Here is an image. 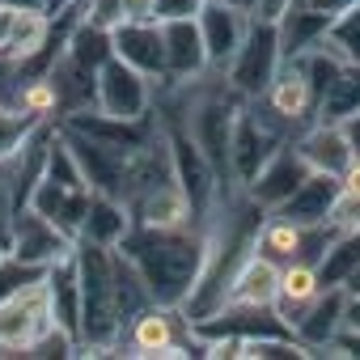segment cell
Wrapping results in <instances>:
<instances>
[{
    "label": "cell",
    "instance_id": "obj_18",
    "mask_svg": "<svg viewBox=\"0 0 360 360\" xmlns=\"http://www.w3.org/2000/svg\"><path fill=\"white\" fill-rule=\"evenodd\" d=\"M318 292H322V276H318V267H314V263H288V267H280L276 314L288 322V330H292V322L301 318V309H305Z\"/></svg>",
    "mask_w": 360,
    "mask_h": 360
},
{
    "label": "cell",
    "instance_id": "obj_27",
    "mask_svg": "<svg viewBox=\"0 0 360 360\" xmlns=\"http://www.w3.org/2000/svg\"><path fill=\"white\" fill-rule=\"evenodd\" d=\"M343 191H352V195H360V157L343 169Z\"/></svg>",
    "mask_w": 360,
    "mask_h": 360
},
{
    "label": "cell",
    "instance_id": "obj_28",
    "mask_svg": "<svg viewBox=\"0 0 360 360\" xmlns=\"http://www.w3.org/2000/svg\"><path fill=\"white\" fill-rule=\"evenodd\" d=\"M343 288H347V292H352V297H360V267H356V271H352V276H347V280H343Z\"/></svg>",
    "mask_w": 360,
    "mask_h": 360
},
{
    "label": "cell",
    "instance_id": "obj_2",
    "mask_svg": "<svg viewBox=\"0 0 360 360\" xmlns=\"http://www.w3.org/2000/svg\"><path fill=\"white\" fill-rule=\"evenodd\" d=\"M284 56H280V22H263L255 18L246 30V43L238 47V56L225 68V81L242 94V98H259L267 94V85L276 81Z\"/></svg>",
    "mask_w": 360,
    "mask_h": 360
},
{
    "label": "cell",
    "instance_id": "obj_30",
    "mask_svg": "<svg viewBox=\"0 0 360 360\" xmlns=\"http://www.w3.org/2000/svg\"><path fill=\"white\" fill-rule=\"evenodd\" d=\"M292 5H309V0H292Z\"/></svg>",
    "mask_w": 360,
    "mask_h": 360
},
{
    "label": "cell",
    "instance_id": "obj_26",
    "mask_svg": "<svg viewBox=\"0 0 360 360\" xmlns=\"http://www.w3.org/2000/svg\"><path fill=\"white\" fill-rule=\"evenodd\" d=\"M343 123V131H347V140H352V148H356V157H360V110H352L347 119H339Z\"/></svg>",
    "mask_w": 360,
    "mask_h": 360
},
{
    "label": "cell",
    "instance_id": "obj_23",
    "mask_svg": "<svg viewBox=\"0 0 360 360\" xmlns=\"http://www.w3.org/2000/svg\"><path fill=\"white\" fill-rule=\"evenodd\" d=\"M22 13H26V9H18V5H5V0H0V51L9 47V39H13V30H18Z\"/></svg>",
    "mask_w": 360,
    "mask_h": 360
},
{
    "label": "cell",
    "instance_id": "obj_5",
    "mask_svg": "<svg viewBox=\"0 0 360 360\" xmlns=\"http://www.w3.org/2000/svg\"><path fill=\"white\" fill-rule=\"evenodd\" d=\"M9 229H13V255H18L22 263H34V267H51L60 255L77 250V238H68L60 225H51V221H47L39 208H30V204L13 208Z\"/></svg>",
    "mask_w": 360,
    "mask_h": 360
},
{
    "label": "cell",
    "instance_id": "obj_22",
    "mask_svg": "<svg viewBox=\"0 0 360 360\" xmlns=\"http://www.w3.org/2000/svg\"><path fill=\"white\" fill-rule=\"evenodd\" d=\"M204 0H157V22H174V18H200Z\"/></svg>",
    "mask_w": 360,
    "mask_h": 360
},
{
    "label": "cell",
    "instance_id": "obj_17",
    "mask_svg": "<svg viewBox=\"0 0 360 360\" xmlns=\"http://www.w3.org/2000/svg\"><path fill=\"white\" fill-rule=\"evenodd\" d=\"M131 208L115 195H102L94 191L89 200V212H85V229H81V242H94V246H119L127 233H131Z\"/></svg>",
    "mask_w": 360,
    "mask_h": 360
},
{
    "label": "cell",
    "instance_id": "obj_9",
    "mask_svg": "<svg viewBox=\"0 0 360 360\" xmlns=\"http://www.w3.org/2000/svg\"><path fill=\"white\" fill-rule=\"evenodd\" d=\"M165 30V81H195L208 68V47H204V30H200V18H174V22H161Z\"/></svg>",
    "mask_w": 360,
    "mask_h": 360
},
{
    "label": "cell",
    "instance_id": "obj_24",
    "mask_svg": "<svg viewBox=\"0 0 360 360\" xmlns=\"http://www.w3.org/2000/svg\"><path fill=\"white\" fill-rule=\"evenodd\" d=\"M127 22H157V0H123Z\"/></svg>",
    "mask_w": 360,
    "mask_h": 360
},
{
    "label": "cell",
    "instance_id": "obj_10",
    "mask_svg": "<svg viewBox=\"0 0 360 360\" xmlns=\"http://www.w3.org/2000/svg\"><path fill=\"white\" fill-rule=\"evenodd\" d=\"M115 39V56L127 60L131 68H140L153 81H165V30L161 22H123L119 30H110Z\"/></svg>",
    "mask_w": 360,
    "mask_h": 360
},
{
    "label": "cell",
    "instance_id": "obj_29",
    "mask_svg": "<svg viewBox=\"0 0 360 360\" xmlns=\"http://www.w3.org/2000/svg\"><path fill=\"white\" fill-rule=\"evenodd\" d=\"M221 5H238V9H246V13H255V5H259V0H221Z\"/></svg>",
    "mask_w": 360,
    "mask_h": 360
},
{
    "label": "cell",
    "instance_id": "obj_14",
    "mask_svg": "<svg viewBox=\"0 0 360 360\" xmlns=\"http://www.w3.org/2000/svg\"><path fill=\"white\" fill-rule=\"evenodd\" d=\"M276 292H280V263L250 250L238 263V271L229 276L225 305H276Z\"/></svg>",
    "mask_w": 360,
    "mask_h": 360
},
{
    "label": "cell",
    "instance_id": "obj_19",
    "mask_svg": "<svg viewBox=\"0 0 360 360\" xmlns=\"http://www.w3.org/2000/svg\"><path fill=\"white\" fill-rule=\"evenodd\" d=\"M330 22H335V18H326V13H318V9H309V5H292V9L280 18V56H284V60H297L301 51H309V47L330 30Z\"/></svg>",
    "mask_w": 360,
    "mask_h": 360
},
{
    "label": "cell",
    "instance_id": "obj_16",
    "mask_svg": "<svg viewBox=\"0 0 360 360\" xmlns=\"http://www.w3.org/2000/svg\"><path fill=\"white\" fill-rule=\"evenodd\" d=\"M259 98H267L284 119H292L297 127L318 110V98H314V85H309V77L301 72V64L297 60H284L280 64V72H276V81L267 85V94H259Z\"/></svg>",
    "mask_w": 360,
    "mask_h": 360
},
{
    "label": "cell",
    "instance_id": "obj_7",
    "mask_svg": "<svg viewBox=\"0 0 360 360\" xmlns=\"http://www.w3.org/2000/svg\"><path fill=\"white\" fill-rule=\"evenodd\" d=\"M255 13L238 9V5H221V0H204L200 9V30H204V47H208V68L225 72L229 60L238 56V47L246 43Z\"/></svg>",
    "mask_w": 360,
    "mask_h": 360
},
{
    "label": "cell",
    "instance_id": "obj_11",
    "mask_svg": "<svg viewBox=\"0 0 360 360\" xmlns=\"http://www.w3.org/2000/svg\"><path fill=\"white\" fill-rule=\"evenodd\" d=\"M89 200H94V191H81V187H64V183H56V178H39L34 183V191H30V208H39L51 225H60L68 238H77L81 242V229H85V212H89Z\"/></svg>",
    "mask_w": 360,
    "mask_h": 360
},
{
    "label": "cell",
    "instance_id": "obj_4",
    "mask_svg": "<svg viewBox=\"0 0 360 360\" xmlns=\"http://www.w3.org/2000/svg\"><path fill=\"white\" fill-rule=\"evenodd\" d=\"M174 318H178V305H148V309H140L123 326L119 347H127V356H191L187 339H183V326H178Z\"/></svg>",
    "mask_w": 360,
    "mask_h": 360
},
{
    "label": "cell",
    "instance_id": "obj_21",
    "mask_svg": "<svg viewBox=\"0 0 360 360\" xmlns=\"http://www.w3.org/2000/svg\"><path fill=\"white\" fill-rule=\"evenodd\" d=\"M85 22L98 30H119L127 22V5L123 0H85Z\"/></svg>",
    "mask_w": 360,
    "mask_h": 360
},
{
    "label": "cell",
    "instance_id": "obj_13",
    "mask_svg": "<svg viewBox=\"0 0 360 360\" xmlns=\"http://www.w3.org/2000/svg\"><path fill=\"white\" fill-rule=\"evenodd\" d=\"M292 144H297V153L305 157V165H309V169H322V174H339V178H343V169L356 161V148H352L343 123H330V119H318V123H314L301 140H292Z\"/></svg>",
    "mask_w": 360,
    "mask_h": 360
},
{
    "label": "cell",
    "instance_id": "obj_1",
    "mask_svg": "<svg viewBox=\"0 0 360 360\" xmlns=\"http://www.w3.org/2000/svg\"><path fill=\"white\" fill-rule=\"evenodd\" d=\"M131 263L140 267V276L153 288L157 305H183L204 271V255H208V233L200 225L187 229H148V225H131V233L119 242Z\"/></svg>",
    "mask_w": 360,
    "mask_h": 360
},
{
    "label": "cell",
    "instance_id": "obj_3",
    "mask_svg": "<svg viewBox=\"0 0 360 360\" xmlns=\"http://www.w3.org/2000/svg\"><path fill=\"white\" fill-rule=\"evenodd\" d=\"M153 102H157V81L144 77L140 68H131L127 60L110 56L98 68V110L102 115L136 123V119L153 115Z\"/></svg>",
    "mask_w": 360,
    "mask_h": 360
},
{
    "label": "cell",
    "instance_id": "obj_15",
    "mask_svg": "<svg viewBox=\"0 0 360 360\" xmlns=\"http://www.w3.org/2000/svg\"><path fill=\"white\" fill-rule=\"evenodd\" d=\"M339 191H343V178H339V174H322V169H314L305 183L292 191V200L280 204L276 212L288 217V221H297V225H326V217H330Z\"/></svg>",
    "mask_w": 360,
    "mask_h": 360
},
{
    "label": "cell",
    "instance_id": "obj_6",
    "mask_svg": "<svg viewBox=\"0 0 360 360\" xmlns=\"http://www.w3.org/2000/svg\"><path fill=\"white\" fill-rule=\"evenodd\" d=\"M314 169L305 165V157L297 153V144L288 140V144H280L267 161H263V169L246 183V191H250V200L255 204H263L267 212H276L280 204H288L292 200V191L305 183Z\"/></svg>",
    "mask_w": 360,
    "mask_h": 360
},
{
    "label": "cell",
    "instance_id": "obj_12",
    "mask_svg": "<svg viewBox=\"0 0 360 360\" xmlns=\"http://www.w3.org/2000/svg\"><path fill=\"white\" fill-rule=\"evenodd\" d=\"M127 208H131V221L148 225V229H187V225H195V208H191V195L183 191V183L153 187L140 200H131Z\"/></svg>",
    "mask_w": 360,
    "mask_h": 360
},
{
    "label": "cell",
    "instance_id": "obj_8",
    "mask_svg": "<svg viewBox=\"0 0 360 360\" xmlns=\"http://www.w3.org/2000/svg\"><path fill=\"white\" fill-rule=\"evenodd\" d=\"M347 301H352V292L343 284H322V292L301 309V318L292 322V335L301 339V347L309 356H318L322 347L335 343V335L343 330V318H347Z\"/></svg>",
    "mask_w": 360,
    "mask_h": 360
},
{
    "label": "cell",
    "instance_id": "obj_20",
    "mask_svg": "<svg viewBox=\"0 0 360 360\" xmlns=\"http://www.w3.org/2000/svg\"><path fill=\"white\" fill-rule=\"evenodd\" d=\"M326 39L339 47V56H343L347 64H360V5L347 9V13H339V18L330 22Z\"/></svg>",
    "mask_w": 360,
    "mask_h": 360
},
{
    "label": "cell",
    "instance_id": "obj_25",
    "mask_svg": "<svg viewBox=\"0 0 360 360\" xmlns=\"http://www.w3.org/2000/svg\"><path fill=\"white\" fill-rule=\"evenodd\" d=\"M360 0H309V9H318V13H326V18H339V13H347V9H356Z\"/></svg>",
    "mask_w": 360,
    "mask_h": 360
}]
</instances>
